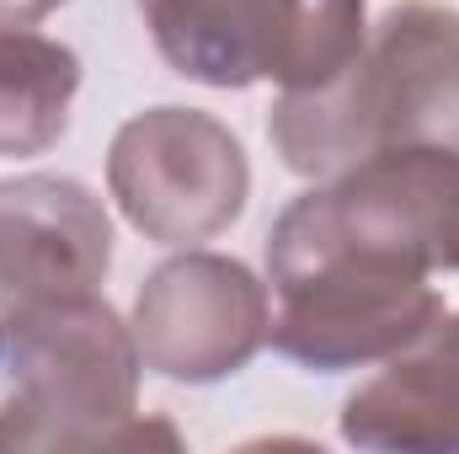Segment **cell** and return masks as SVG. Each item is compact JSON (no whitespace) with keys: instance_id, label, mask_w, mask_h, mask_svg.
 Here are the masks:
<instances>
[{"instance_id":"obj_1","label":"cell","mask_w":459,"mask_h":454,"mask_svg":"<svg viewBox=\"0 0 459 454\" xmlns=\"http://www.w3.org/2000/svg\"><path fill=\"white\" fill-rule=\"evenodd\" d=\"M267 139L294 177L316 182L406 144L459 155V11L444 0L390 5L337 81L278 92Z\"/></svg>"},{"instance_id":"obj_2","label":"cell","mask_w":459,"mask_h":454,"mask_svg":"<svg viewBox=\"0 0 459 454\" xmlns=\"http://www.w3.org/2000/svg\"><path fill=\"white\" fill-rule=\"evenodd\" d=\"M267 342L316 374H342L401 353L444 305L433 267L337 225L321 193H299L267 235Z\"/></svg>"},{"instance_id":"obj_3","label":"cell","mask_w":459,"mask_h":454,"mask_svg":"<svg viewBox=\"0 0 459 454\" xmlns=\"http://www.w3.org/2000/svg\"><path fill=\"white\" fill-rule=\"evenodd\" d=\"M139 342L102 294L0 316V450L177 444L139 417Z\"/></svg>"},{"instance_id":"obj_4","label":"cell","mask_w":459,"mask_h":454,"mask_svg":"<svg viewBox=\"0 0 459 454\" xmlns=\"http://www.w3.org/2000/svg\"><path fill=\"white\" fill-rule=\"evenodd\" d=\"M160 59L198 86L316 92L368 43V0H139Z\"/></svg>"},{"instance_id":"obj_5","label":"cell","mask_w":459,"mask_h":454,"mask_svg":"<svg viewBox=\"0 0 459 454\" xmlns=\"http://www.w3.org/2000/svg\"><path fill=\"white\" fill-rule=\"evenodd\" d=\"M108 193L144 240L198 246L246 214L251 161L214 113L150 108L113 134Z\"/></svg>"},{"instance_id":"obj_6","label":"cell","mask_w":459,"mask_h":454,"mask_svg":"<svg viewBox=\"0 0 459 454\" xmlns=\"http://www.w3.org/2000/svg\"><path fill=\"white\" fill-rule=\"evenodd\" d=\"M267 327H273L267 284L240 257L193 246L144 278L128 316L144 369L177 385H214L240 374L262 353Z\"/></svg>"},{"instance_id":"obj_7","label":"cell","mask_w":459,"mask_h":454,"mask_svg":"<svg viewBox=\"0 0 459 454\" xmlns=\"http://www.w3.org/2000/svg\"><path fill=\"white\" fill-rule=\"evenodd\" d=\"M113 267V220L102 198L54 171L0 182V316L97 294Z\"/></svg>"},{"instance_id":"obj_8","label":"cell","mask_w":459,"mask_h":454,"mask_svg":"<svg viewBox=\"0 0 459 454\" xmlns=\"http://www.w3.org/2000/svg\"><path fill=\"white\" fill-rule=\"evenodd\" d=\"M358 450H459V310H438L342 406Z\"/></svg>"},{"instance_id":"obj_9","label":"cell","mask_w":459,"mask_h":454,"mask_svg":"<svg viewBox=\"0 0 459 454\" xmlns=\"http://www.w3.org/2000/svg\"><path fill=\"white\" fill-rule=\"evenodd\" d=\"M81 92V59L70 43L0 27V155H43L70 134V108Z\"/></svg>"},{"instance_id":"obj_10","label":"cell","mask_w":459,"mask_h":454,"mask_svg":"<svg viewBox=\"0 0 459 454\" xmlns=\"http://www.w3.org/2000/svg\"><path fill=\"white\" fill-rule=\"evenodd\" d=\"M59 5H70V0H0V27H32V22L54 16Z\"/></svg>"}]
</instances>
